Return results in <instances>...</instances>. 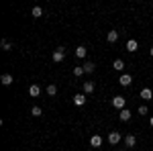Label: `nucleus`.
Masks as SVG:
<instances>
[{
  "label": "nucleus",
  "mask_w": 153,
  "mask_h": 151,
  "mask_svg": "<svg viewBox=\"0 0 153 151\" xmlns=\"http://www.w3.org/2000/svg\"><path fill=\"white\" fill-rule=\"evenodd\" d=\"M137 47H139V43H137L135 39H129V41H127V51L133 53V51H137Z\"/></svg>",
  "instance_id": "nucleus-10"
},
{
  "label": "nucleus",
  "mask_w": 153,
  "mask_h": 151,
  "mask_svg": "<svg viewBox=\"0 0 153 151\" xmlns=\"http://www.w3.org/2000/svg\"><path fill=\"white\" fill-rule=\"evenodd\" d=\"M149 53H151V57H153V47H151V49H149Z\"/></svg>",
  "instance_id": "nucleus-25"
},
{
  "label": "nucleus",
  "mask_w": 153,
  "mask_h": 151,
  "mask_svg": "<svg viewBox=\"0 0 153 151\" xmlns=\"http://www.w3.org/2000/svg\"><path fill=\"white\" fill-rule=\"evenodd\" d=\"M106 41H108V43H117L118 41V33L117 31H110V33L106 35Z\"/></svg>",
  "instance_id": "nucleus-11"
},
{
  "label": "nucleus",
  "mask_w": 153,
  "mask_h": 151,
  "mask_svg": "<svg viewBox=\"0 0 153 151\" xmlns=\"http://www.w3.org/2000/svg\"><path fill=\"white\" fill-rule=\"evenodd\" d=\"M112 68H114L117 71H123V70H125V61H123V59H114Z\"/></svg>",
  "instance_id": "nucleus-15"
},
{
  "label": "nucleus",
  "mask_w": 153,
  "mask_h": 151,
  "mask_svg": "<svg viewBox=\"0 0 153 151\" xmlns=\"http://www.w3.org/2000/svg\"><path fill=\"white\" fill-rule=\"evenodd\" d=\"M86 55H88V49H86V47L80 45L78 49H76V57H80V59H82V57H86Z\"/></svg>",
  "instance_id": "nucleus-14"
},
{
  "label": "nucleus",
  "mask_w": 153,
  "mask_h": 151,
  "mask_svg": "<svg viewBox=\"0 0 153 151\" xmlns=\"http://www.w3.org/2000/svg\"><path fill=\"white\" fill-rule=\"evenodd\" d=\"M0 82H2L4 86H10V84H12V76H10V74H2V78H0Z\"/></svg>",
  "instance_id": "nucleus-16"
},
{
  "label": "nucleus",
  "mask_w": 153,
  "mask_h": 151,
  "mask_svg": "<svg viewBox=\"0 0 153 151\" xmlns=\"http://www.w3.org/2000/svg\"><path fill=\"white\" fill-rule=\"evenodd\" d=\"M141 98H143V100H149V98H153L151 88H143V90H141Z\"/></svg>",
  "instance_id": "nucleus-13"
},
{
  "label": "nucleus",
  "mask_w": 153,
  "mask_h": 151,
  "mask_svg": "<svg viewBox=\"0 0 153 151\" xmlns=\"http://www.w3.org/2000/svg\"><path fill=\"white\" fill-rule=\"evenodd\" d=\"M131 110L129 108H123V110H120V112H118V118H120V121H123V123H127V121H131Z\"/></svg>",
  "instance_id": "nucleus-5"
},
{
  "label": "nucleus",
  "mask_w": 153,
  "mask_h": 151,
  "mask_svg": "<svg viewBox=\"0 0 153 151\" xmlns=\"http://www.w3.org/2000/svg\"><path fill=\"white\" fill-rule=\"evenodd\" d=\"M63 57H65V49H63V47H59L57 51L53 53V61H55V63H59V61H63Z\"/></svg>",
  "instance_id": "nucleus-3"
},
{
  "label": "nucleus",
  "mask_w": 153,
  "mask_h": 151,
  "mask_svg": "<svg viewBox=\"0 0 153 151\" xmlns=\"http://www.w3.org/2000/svg\"><path fill=\"white\" fill-rule=\"evenodd\" d=\"M31 14H33V16H35V19H39V16H43V8H41V6H35V8H33V12H31Z\"/></svg>",
  "instance_id": "nucleus-20"
},
{
  "label": "nucleus",
  "mask_w": 153,
  "mask_h": 151,
  "mask_svg": "<svg viewBox=\"0 0 153 151\" xmlns=\"http://www.w3.org/2000/svg\"><path fill=\"white\" fill-rule=\"evenodd\" d=\"M90 145H92V147H100V145H102V137H100V135H92V137H90Z\"/></svg>",
  "instance_id": "nucleus-7"
},
{
  "label": "nucleus",
  "mask_w": 153,
  "mask_h": 151,
  "mask_svg": "<svg viewBox=\"0 0 153 151\" xmlns=\"http://www.w3.org/2000/svg\"><path fill=\"white\" fill-rule=\"evenodd\" d=\"M0 47H2V49H4V51H10V49H12L10 41H6V39H4V41H2V43H0Z\"/></svg>",
  "instance_id": "nucleus-21"
},
{
  "label": "nucleus",
  "mask_w": 153,
  "mask_h": 151,
  "mask_svg": "<svg viewBox=\"0 0 153 151\" xmlns=\"http://www.w3.org/2000/svg\"><path fill=\"white\" fill-rule=\"evenodd\" d=\"M118 84L127 88V86H131V84H133V78H131L129 74H123V76H120V80H118Z\"/></svg>",
  "instance_id": "nucleus-4"
},
{
  "label": "nucleus",
  "mask_w": 153,
  "mask_h": 151,
  "mask_svg": "<svg viewBox=\"0 0 153 151\" xmlns=\"http://www.w3.org/2000/svg\"><path fill=\"white\" fill-rule=\"evenodd\" d=\"M94 61H86V63H84V71H86V74H92V71H94Z\"/></svg>",
  "instance_id": "nucleus-17"
},
{
  "label": "nucleus",
  "mask_w": 153,
  "mask_h": 151,
  "mask_svg": "<svg viewBox=\"0 0 153 151\" xmlns=\"http://www.w3.org/2000/svg\"><path fill=\"white\" fill-rule=\"evenodd\" d=\"M149 125H151V127H153V116H151V118H149Z\"/></svg>",
  "instance_id": "nucleus-24"
},
{
  "label": "nucleus",
  "mask_w": 153,
  "mask_h": 151,
  "mask_svg": "<svg viewBox=\"0 0 153 151\" xmlns=\"http://www.w3.org/2000/svg\"><path fill=\"white\" fill-rule=\"evenodd\" d=\"M125 145H127V147H135V143H137V137H135V135H127V137H125Z\"/></svg>",
  "instance_id": "nucleus-9"
},
{
  "label": "nucleus",
  "mask_w": 153,
  "mask_h": 151,
  "mask_svg": "<svg viewBox=\"0 0 153 151\" xmlns=\"http://www.w3.org/2000/svg\"><path fill=\"white\" fill-rule=\"evenodd\" d=\"M120 139H123V137H120L118 131H110V133H108V143H110V145H117Z\"/></svg>",
  "instance_id": "nucleus-2"
},
{
  "label": "nucleus",
  "mask_w": 153,
  "mask_h": 151,
  "mask_svg": "<svg viewBox=\"0 0 153 151\" xmlns=\"http://www.w3.org/2000/svg\"><path fill=\"white\" fill-rule=\"evenodd\" d=\"M84 74H86V71H84V65H76V68H74V76H76V78H80Z\"/></svg>",
  "instance_id": "nucleus-18"
},
{
  "label": "nucleus",
  "mask_w": 153,
  "mask_h": 151,
  "mask_svg": "<svg viewBox=\"0 0 153 151\" xmlns=\"http://www.w3.org/2000/svg\"><path fill=\"white\" fill-rule=\"evenodd\" d=\"M125 104H127V100H125L123 96H114V98H112V106H114V108H118V110H123V108H125Z\"/></svg>",
  "instance_id": "nucleus-1"
},
{
  "label": "nucleus",
  "mask_w": 153,
  "mask_h": 151,
  "mask_svg": "<svg viewBox=\"0 0 153 151\" xmlns=\"http://www.w3.org/2000/svg\"><path fill=\"white\" fill-rule=\"evenodd\" d=\"M94 92V82H84V94H92Z\"/></svg>",
  "instance_id": "nucleus-12"
},
{
  "label": "nucleus",
  "mask_w": 153,
  "mask_h": 151,
  "mask_svg": "<svg viewBox=\"0 0 153 151\" xmlns=\"http://www.w3.org/2000/svg\"><path fill=\"white\" fill-rule=\"evenodd\" d=\"M47 94L49 96H55V94H57V86H55V84H49L47 86Z\"/></svg>",
  "instance_id": "nucleus-19"
},
{
  "label": "nucleus",
  "mask_w": 153,
  "mask_h": 151,
  "mask_svg": "<svg viewBox=\"0 0 153 151\" xmlns=\"http://www.w3.org/2000/svg\"><path fill=\"white\" fill-rule=\"evenodd\" d=\"M147 112H149V110H147V106H145V104L139 106V115H147Z\"/></svg>",
  "instance_id": "nucleus-23"
},
{
  "label": "nucleus",
  "mask_w": 153,
  "mask_h": 151,
  "mask_svg": "<svg viewBox=\"0 0 153 151\" xmlns=\"http://www.w3.org/2000/svg\"><path fill=\"white\" fill-rule=\"evenodd\" d=\"M74 104L76 106H84L86 104V94H76V96H74Z\"/></svg>",
  "instance_id": "nucleus-6"
},
{
  "label": "nucleus",
  "mask_w": 153,
  "mask_h": 151,
  "mask_svg": "<svg viewBox=\"0 0 153 151\" xmlns=\"http://www.w3.org/2000/svg\"><path fill=\"white\" fill-rule=\"evenodd\" d=\"M41 112H43L41 106H33V108H31V115H33V116H41Z\"/></svg>",
  "instance_id": "nucleus-22"
},
{
  "label": "nucleus",
  "mask_w": 153,
  "mask_h": 151,
  "mask_svg": "<svg viewBox=\"0 0 153 151\" xmlns=\"http://www.w3.org/2000/svg\"><path fill=\"white\" fill-rule=\"evenodd\" d=\"M29 94H31L33 98H37V96L41 94V88H39L37 84H31V86H29Z\"/></svg>",
  "instance_id": "nucleus-8"
}]
</instances>
